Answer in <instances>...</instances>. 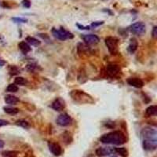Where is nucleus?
<instances>
[{
  "label": "nucleus",
  "instance_id": "nucleus-29",
  "mask_svg": "<svg viewBox=\"0 0 157 157\" xmlns=\"http://www.w3.org/2000/svg\"><path fill=\"white\" fill-rule=\"evenodd\" d=\"M77 27L81 30H89L90 29V26H83V25H80L79 24H77Z\"/></svg>",
  "mask_w": 157,
  "mask_h": 157
},
{
  "label": "nucleus",
  "instance_id": "nucleus-31",
  "mask_svg": "<svg viewBox=\"0 0 157 157\" xmlns=\"http://www.w3.org/2000/svg\"><path fill=\"white\" fill-rule=\"evenodd\" d=\"M9 124V122L7 120H5V119H0V126H6Z\"/></svg>",
  "mask_w": 157,
  "mask_h": 157
},
{
  "label": "nucleus",
  "instance_id": "nucleus-15",
  "mask_svg": "<svg viewBox=\"0 0 157 157\" xmlns=\"http://www.w3.org/2000/svg\"><path fill=\"white\" fill-rule=\"evenodd\" d=\"M18 47H19V49H20V51L22 52L24 54H28V52H30L31 50V48L30 47V45L26 42H20L19 44H18Z\"/></svg>",
  "mask_w": 157,
  "mask_h": 157
},
{
  "label": "nucleus",
  "instance_id": "nucleus-30",
  "mask_svg": "<svg viewBox=\"0 0 157 157\" xmlns=\"http://www.w3.org/2000/svg\"><path fill=\"white\" fill-rule=\"evenodd\" d=\"M152 35H153V38H156L157 37V27L156 26H154L153 27V31H152Z\"/></svg>",
  "mask_w": 157,
  "mask_h": 157
},
{
  "label": "nucleus",
  "instance_id": "nucleus-16",
  "mask_svg": "<svg viewBox=\"0 0 157 157\" xmlns=\"http://www.w3.org/2000/svg\"><path fill=\"white\" fill-rule=\"evenodd\" d=\"M157 114V106L151 105L146 108L145 115L147 116H156Z\"/></svg>",
  "mask_w": 157,
  "mask_h": 157
},
{
  "label": "nucleus",
  "instance_id": "nucleus-17",
  "mask_svg": "<svg viewBox=\"0 0 157 157\" xmlns=\"http://www.w3.org/2000/svg\"><path fill=\"white\" fill-rule=\"evenodd\" d=\"M26 41L28 44L31 46H34V47H38L41 44V42L39 40H38L37 39L34 38V37H31V36H28L26 38Z\"/></svg>",
  "mask_w": 157,
  "mask_h": 157
},
{
  "label": "nucleus",
  "instance_id": "nucleus-26",
  "mask_svg": "<svg viewBox=\"0 0 157 157\" xmlns=\"http://www.w3.org/2000/svg\"><path fill=\"white\" fill-rule=\"evenodd\" d=\"M12 20H14L15 23H26L28 21L27 19L20 17H14L12 18Z\"/></svg>",
  "mask_w": 157,
  "mask_h": 157
},
{
  "label": "nucleus",
  "instance_id": "nucleus-25",
  "mask_svg": "<svg viewBox=\"0 0 157 157\" xmlns=\"http://www.w3.org/2000/svg\"><path fill=\"white\" fill-rule=\"evenodd\" d=\"M9 72H10V74L14 76V75H17L20 73V69L17 68L16 66H12L10 68V70H9Z\"/></svg>",
  "mask_w": 157,
  "mask_h": 157
},
{
  "label": "nucleus",
  "instance_id": "nucleus-1",
  "mask_svg": "<svg viewBox=\"0 0 157 157\" xmlns=\"http://www.w3.org/2000/svg\"><path fill=\"white\" fill-rule=\"evenodd\" d=\"M142 145L145 151L153 152L157 148V132L152 127H145L141 133Z\"/></svg>",
  "mask_w": 157,
  "mask_h": 157
},
{
  "label": "nucleus",
  "instance_id": "nucleus-8",
  "mask_svg": "<svg viewBox=\"0 0 157 157\" xmlns=\"http://www.w3.org/2000/svg\"><path fill=\"white\" fill-rule=\"evenodd\" d=\"M83 40L85 42L86 44L87 45H94L99 43L100 39L96 35H93V34H89V35H84L82 36Z\"/></svg>",
  "mask_w": 157,
  "mask_h": 157
},
{
  "label": "nucleus",
  "instance_id": "nucleus-3",
  "mask_svg": "<svg viewBox=\"0 0 157 157\" xmlns=\"http://www.w3.org/2000/svg\"><path fill=\"white\" fill-rule=\"evenodd\" d=\"M52 34L56 39L61 41H65L67 39H71L74 37L72 33L69 32L67 30L64 29L63 28H61L60 29L53 28L52 29Z\"/></svg>",
  "mask_w": 157,
  "mask_h": 157
},
{
  "label": "nucleus",
  "instance_id": "nucleus-20",
  "mask_svg": "<svg viewBox=\"0 0 157 157\" xmlns=\"http://www.w3.org/2000/svg\"><path fill=\"white\" fill-rule=\"evenodd\" d=\"M115 152L118 153V154H119L122 157H127L128 156V151L125 148H124V147L116 148H115Z\"/></svg>",
  "mask_w": 157,
  "mask_h": 157
},
{
  "label": "nucleus",
  "instance_id": "nucleus-2",
  "mask_svg": "<svg viewBox=\"0 0 157 157\" xmlns=\"http://www.w3.org/2000/svg\"><path fill=\"white\" fill-rule=\"evenodd\" d=\"M100 141L105 145H122L126 142V137L120 130H114L104 134L100 138Z\"/></svg>",
  "mask_w": 157,
  "mask_h": 157
},
{
  "label": "nucleus",
  "instance_id": "nucleus-7",
  "mask_svg": "<svg viewBox=\"0 0 157 157\" xmlns=\"http://www.w3.org/2000/svg\"><path fill=\"white\" fill-rule=\"evenodd\" d=\"M120 71L121 70H120V68H119V65H113V64L107 65V67L105 68L106 74L110 77L117 76L120 73Z\"/></svg>",
  "mask_w": 157,
  "mask_h": 157
},
{
  "label": "nucleus",
  "instance_id": "nucleus-12",
  "mask_svg": "<svg viewBox=\"0 0 157 157\" xmlns=\"http://www.w3.org/2000/svg\"><path fill=\"white\" fill-rule=\"evenodd\" d=\"M127 83L135 88H141L144 86V82L139 78H130L127 79Z\"/></svg>",
  "mask_w": 157,
  "mask_h": 157
},
{
  "label": "nucleus",
  "instance_id": "nucleus-19",
  "mask_svg": "<svg viewBox=\"0 0 157 157\" xmlns=\"http://www.w3.org/2000/svg\"><path fill=\"white\" fill-rule=\"evenodd\" d=\"M3 109L6 113L9 115H16L19 112V109L17 108H14V107H4Z\"/></svg>",
  "mask_w": 157,
  "mask_h": 157
},
{
  "label": "nucleus",
  "instance_id": "nucleus-33",
  "mask_svg": "<svg viewBox=\"0 0 157 157\" xmlns=\"http://www.w3.org/2000/svg\"><path fill=\"white\" fill-rule=\"evenodd\" d=\"M5 61H3V60H2V59H0V66H3V65H5Z\"/></svg>",
  "mask_w": 157,
  "mask_h": 157
},
{
  "label": "nucleus",
  "instance_id": "nucleus-13",
  "mask_svg": "<svg viewBox=\"0 0 157 157\" xmlns=\"http://www.w3.org/2000/svg\"><path fill=\"white\" fill-rule=\"evenodd\" d=\"M20 101L19 98L17 97L14 95H11V94H8L7 96L5 97V102L7 104V105H17Z\"/></svg>",
  "mask_w": 157,
  "mask_h": 157
},
{
  "label": "nucleus",
  "instance_id": "nucleus-5",
  "mask_svg": "<svg viewBox=\"0 0 157 157\" xmlns=\"http://www.w3.org/2000/svg\"><path fill=\"white\" fill-rule=\"evenodd\" d=\"M145 25L143 22H135L130 27V31L131 33L137 35V36H142L145 33Z\"/></svg>",
  "mask_w": 157,
  "mask_h": 157
},
{
  "label": "nucleus",
  "instance_id": "nucleus-32",
  "mask_svg": "<svg viewBox=\"0 0 157 157\" xmlns=\"http://www.w3.org/2000/svg\"><path fill=\"white\" fill-rule=\"evenodd\" d=\"M4 146V141H2V140H0V148H3Z\"/></svg>",
  "mask_w": 157,
  "mask_h": 157
},
{
  "label": "nucleus",
  "instance_id": "nucleus-14",
  "mask_svg": "<svg viewBox=\"0 0 157 157\" xmlns=\"http://www.w3.org/2000/svg\"><path fill=\"white\" fill-rule=\"evenodd\" d=\"M137 47H138V43H137V39L135 38H131L130 41V44L128 47V51L130 54H134L136 50H137Z\"/></svg>",
  "mask_w": 157,
  "mask_h": 157
},
{
  "label": "nucleus",
  "instance_id": "nucleus-11",
  "mask_svg": "<svg viewBox=\"0 0 157 157\" xmlns=\"http://www.w3.org/2000/svg\"><path fill=\"white\" fill-rule=\"evenodd\" d=\"M95 153L97 156H109L115 153V149H112L110 147H100L96 149Z\"/></svg>",
  "mask_w": 157,
  "mask_h": 157
},
{
  "label": "nucleus",
  "instance_id": "nucleus-18",
  "mask_svg": "<svg viewBox=\"0 0 157 157\" xmlns=\"http://www.w3.org/2000/svg\"><path fill=\"white\" fill-rule=\"evenodd\" d=\"M14 84L19 86H25L28 84V80L24 77H16L14 79Z\"/></svg>",
  "mask_w": 157,
  "mask_h": 157
},
{
  "label": "nucleus",
  "instance_id": "nucleus-9",
  "mask_svg": "<svg viewBox=\"0 0 157 157\" xmlns=\"http://www.w3.org/2000/svg\"><path fill=\"white\" fill-rule=\"evenodd\" d=\"M48 147H49V151L51 152L53 155L59 156H61L62 154L63 149L59 144L55 143V142H49L48 144Z\"/></svg>",
  "mask_w": 157,
  "mask_h": 157
},
{
  "label": "nucleus",
  "instance_id": "nucleus-10",
  "mask_svg": "<svg viewBox=\"0 0 157 157\" xmlns=\"http://www.w3.org/2000/svg\"><path fill=\"white\" fill-rule=\"evenodd\" d=\"M51 108L57 112H61L65 108V102L61 97H57L53 101L51 105Z\"/></svg>",
  "mask_w": 157,
  "mask_h": 157
},
{
  "label": "nucleus",
  "instance_id": "nucleus-34",
  "mask_svg": "<svg viewBox=\"0 0 157 157\" xmlns=\"http://www.w3.org/2000/svg\"><path fill=\"white\" fill-rule=\"evenodd\" d=\"M112 157H117V156H112Z\"/></svg>",
  "mask_w": 157,
  "mask_h": 157
},
{
  "label": "nucleus",
  "instance_id": "nucleus-27",
  "mask_svg": "<svg viewBox=\"0 0 157 157\" xmlns=\"http://www.w3.org/2000/svg\"><path fill=\"white\" fill-rule=\"evenodd\" d=\"M22 6L25 8H29L30 6H31V2H30L29 0H23L22 1Z\"/></svg>",
  "mask_w": 157,
  "mask_h": 157
},
{
  "label": "nucleus",
  "instance_id": "nucleus-21",
  "mask_svg": "<svg viewBox=\"0 0 157 157\" xmlns=\"http://www.w3.org/2000/svg\"><path fill=\"white\" fill-rule=\"evenodd\" d=\"M16 125L21 126L23 128H25V129H28L29 127V124L25 119H19L17 121H16Z\"/></svg>",
  "mask_w": 157,
  "mask_h": 157
},
{
  "label": "nucleus",
  "instance_id": "nucleus-6",
  "mask_svg": "<svg viewBox=\"0 0 157 157\" xmlns=\"http://www.w3.org/2000/svg\"><path fill=\"white\" fill-rule=\"evenodd\" d=\"M57 124L61 126H68L72 124V119L69 115L64 113V114L60 115L56 120Z\"/></svg>",
  "mask_w": 157,
  "mask_h": 157
},
{
  "label": "nucleus",
  "instance_id": "nucleus-24",
  "mask_svg": "<svg viewBox=\"0 0 157 157\" xmlns=\"http://www.w3.org/2000/svg\"><path fill=\"white\" fill-rule=\"evenodd\" d=\"M38 68L39 66L37 65H36V64H28V65H27L26 68H27V70L28 72H34L38 69Z\"/></svg>",
  "mask_w": 157,
  "mask_h": 157
},
{
  "label": "nucleus",
  "instance_id": "nucleus-22",
  "mask_svg": "<svg viewBox=\"0 0 157 157\" xmlns=\"http://www.w3.org/2000/svg\"><path fill=\"white\" fill-rule=\"evenodd\" d=\"M2 155L5 157H17L18 155V152H16V151H5L2 153Z\"/></svg>",
  "mask_w": 157,
  "mask_h": 157
},
{
  "label": "nucleus",
  "instance_id": "nucleus-4",
  "mask_svg": "<svg viewBox=\"0 0 157 157\" xmlns=\"http://www.w3.org/2000/svg\"><path fill=\"white\" fill-rule=\"evenodd\" d=\"M105 45L108 48V51L112 54H115L117 52V48H118V43L119 41L116 38L112 37V36H108L105 39Z\"/></svg>",
  "mask_w": 157,
  "mask_h": 157
},
{
  "label": "nucleus",
  "instance_id": "nucleus-23",
  "mask_svg": "<svg viewBox=\"0 0 157 157\" xmlns=\"http://www.w3.org/2000/svg\"><path fill=\"white\" fill-rule=\"evenodd\" d=\"M18 90V86L14 83H11L9 84L8 86L7 87V91L9 93H16L17 92Z\"/></svg>",
  "mask_w": 157,
  "mask_h": 157
},
{
  "label": "nucleus",
  "instance_id": "nucleus-28",
  "mask_svg": "<svg viewBox=\"0 0 157 157\" xmlns=\"http://www.w3.org/2000/svg\"><path fill=\"white\" fill-rule=\"evenodd\" d=\"M103 24H104V21H95V22H93L92 24H91L90 27H92V28L98 27V26L103 25Z\"/></svg>",
  "mask_w": 157,
  "mask_h": 157
}]
</instances>
